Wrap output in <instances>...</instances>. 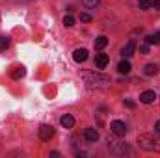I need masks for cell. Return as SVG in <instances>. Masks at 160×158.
I'll list each match as a JSON object with an SVG mask.
<instances>
[{
	"instance_id": "obj_20",
	"label": "cell",
	"mask_w": 160,
	"mask_h": 158,
	"mask_svg": "<svg viewBox=\"0 0 160 158\" xmlns=\"http://www.w3.org/2000/svg\"><path fill=\"white\" fill-rule=\"evenodd\" d=\"M138 6H140V9H149L151 7V0H138Z\"/></svg>"
},
{
	"instance_id": "obj_8",
	"label": "cell",
	"mask_w": 160,
	"mask_h": 158,
	"mask_svg": "<svg viewBox=\"0 0 160 158\" xmlns=\"http://www.w3.org/2000/svg\"><path fill=\"white\" fill-rule=\"evenodd\" d=\"M73 60H75L77 63H84V62L88 60V50H86V48H77V50L73 52Z\"/></svg>"
},
{
	"instance_id": "obj_5",
	"label": "cell",
	"mask_w": 160,
	"mask_h": 158,
	"mask_svg": "<svg viewBox=\"0 0 160 158\" xmlns=\"http://www.w3.org/2000/svg\"><path fill=\"white\" fill-rule=\"evenodd\" d=\"M108 63H110V56H108V54H104V52L95 54V67H97V69H104Z\"/></svg>"
},
{
	"instance_id": "obj_23",
	"label": "cell",
	"mask_w": 160,
	"mask_h": 158,
	"mask_svg": "<svg viewBox=\"0 0 160 158\" xmlns=\"http://www.w3.org/2000/svg\"><path fill=\"white\" fill-rule=\"evenodd\" d=\"M125 106H127V108H134V106H136V102H134V101H130V99H127V101H125Z\"/></svg>"
},
{
	"instance_id": "obj_6",
	"label": "cell",
	"mask_w": 160,
	"mask_h": 158,
	"mask_svg": "<svg viewBox=\"0 0 160 158\" xmlns=\"http://www.w3.org/2000/svg\"><path fill=\"white\" fill-rule=\"evenodd\" d=\"M54 136V128L50 126V125H41L39 126V138L43 141H48L50 138Z\"/></svg>"
},
{
	"instance_id": "obj_16",
	"label": "cell",
	"mask_w": 160,
	"mask_h": 158,
	"mask_svg": "<svg viewBox=\"0 0 160 158\" xmlns=\"http://www.w3.org/2000/svg\"><path fill=\"white\" fill-rule=\"evenodd\" d=\"M24 75H26V69H24V67H15V69L11 71V78H13V80L22 78Z\"/></svg>"
},
{
	"instance_id": "obj_18",
	"label": "cell",
	"mask_w": 160,
	"mask_h": 158,
	"mask_svg": "<svg viewBox=\"0 0 160 158\" xmlns=\"http://www.w3.org/2000/svg\"><path fill=\"white\" fill-rule=\"evenodd\" d=\"M63 24H65L67 28L75 26V17H71V15H65V17H63Z\"/></svg>"
},
{
	"instance_id": "obj_7",
	"label": "cell",
	"mask_w": 160,
	"mask_h": 158,
	"mask_svg": "<svg viewBox=\"0 0 160 158\" xmlns=\"http://www.w3.org/2000/svg\"><path fill=\"white\" fill-rule=\"evenodd\" d=\"M134 50H136V43H134V41H128V43L121 48V56H123V58H130V56L134 54Z\"/></svg>"
},
{
	"instance_id": "obj_11",
	"label": "cell",
	"mask_w": 160,
	"mask_h": 158,
	"mask_svg": "<svg viewBox=\"0 0 160 158\" xmlns=\"http://www.w3.org/2000/svg\"><path fill=\"white\" fill-rule=\"evenodd\" d=\"M130 69H132V65H130V62H128V60H121L119 65H118V71H119L121 75H128V73H130Z\"/></svg>"
},
{
	"instance_id": "obj_9",
	"label": "cell",
	"mask_w": 160,
	"mask_h": 158,
	"mask_svg": "<svg viewBox=\"0 0 160 158\" xmlns=\"http://www.w3.org/2000/svg\"><path fill=\"white\" fill-rule=\"evenodd\" d=\"M84 138H86V141L95 143V141L99 140V132H97L95 128H86V130H84Z\"/></svg>"
},
{
	"instance_id": "obj_13",
	"label": "cell",
	"mask_w": 160,
	"mask_h": 158,
	"mask_svg": "<svg viewBox=\"0 0 160 158\" xmlns=\"http://www.w3.org/2000/svg\"><path fill=\"white\" fill-rule=\"evenodd\" d=\"M158 73V65L157 63H147L145 67H143V75L145 77H153V75H157Z\"/></svg>"
},
{
	"instance_id": "obj_25",
	"label": "cell",
	"mask_w": 160,
	"mask_h": 158,
	"mask_svg": "<svg viewBox=\"0 0 160 158\" xmlns=\"http://www.w3.org/2000/svg\"><path fill=\"white\" fill-rule=\"evenodd\" d=\"M155 132H157V134H160V121H157V123H155Z\"/></svg>"
},
{
	"instance_id": "obj_24",
	"label": "cell",
	"mask_w": 160,
	"mask_h": 158,
	"mask_svg": "<svg viewBox=\"0 0 160 158\" xmlns=\"http://www.w3.org/2000/svg\"><path fill=\"white\" fill-rule=\"evenodd\" d=\"M151 6H153L155 9H160V0H153V2H151Z\"/></svg>"
},
{
	"instance_id": "obj_3",
	"label": "cell",
	"mask_w": 160,
	"mask_h": 158,
	"mask_svg": "<svg viewBox=\"0 0 160 158\" xmlns=\"http://www.w3.org/2000/svg\"><path fill=\"white\" fill-rule=\"evenodd\" d=\"M106 143H108L110 153L116 155V156H123V155L128 153V147H127L125 143H121L119 140L116 138V134H114V136H108V138H106Z\"/></svg>"
},
{
	"instance_id": "obj_1",
	"label": "cell",
	"mask_w": 160,
	"mask_h": 158,
	"mask_svg": "<svg viewBox=\"0 0 160 158\" xmlns=\"http://www.w3.org/2000/svg\"><path fill=\"white\" fill-rule=\"evenodd\" d=\"M82 78L86 82L88 87H95V89H104L110 86V77L99 73V71H82Z\"/></svg>"
},
{
	"instance_id": "obj_12",
	"label": "cell",
	"mask_w": 160,
	"mask_h": 158,
	"mask_svg": "<svg viewBox=\"0 0 160 158\" xmlns=\"http://www.w3.org/2000/svg\"><path fill=\"white\" fill-rule=\"evenodd\" d=\"M60 123H62V126H63V128H73V126H75V117H73V116H69V114H65L63 117L60 119Z\"/></svg>"
},
{
	"instance_id": "obj_10",
	"label": "cell",
	"mask_w": 160,
	"mask_h": 158,
	"mask_svg": "<svg viewBox=\"0 0 160 158\" xmlns=\"http://www.w3.org/2000/svg\"><path fill=\"white\" fill-rule=\"evenodd\" d=\"M155 99H157V95H155V91H151V89H149V91H143V93L140 95V101H142L143 104H151Z\"/></svg>"
},
{
	"instance_id": "obj_19",
	"label": "cell",
	"mask_w": 160,
	"mask_h": 158,
	"mask_svg": "<svg viewBox=\"0 0 160 158\" xmlns=\"http://www.w3.org/2000/svg\"><path fill=\"white\" fill-rule=\"evenodd\" d=\"M9 47V37H4V36H0V50H6Z\"/></svg>"
},
{
	"instance_id": "obj_14",
	"label": "cell",
	"mask_w": 160,
	"mask_h": 158,
	"mask_svg": "<svg viewBox=\"0 0 160 158\" xmlns=\"http://www.w3.org/2000/svg\"><path fill=\"white\" fill-rule=\"evenodd\" d=\"M145 43H147V45H160V32L149 34V36L145 37Z\"/></svg>"
},
{
	"instance_id": "obj_17",
	"label": "cell",
	"mask_w": 160,
	"mask_h": 158,
	"mask_svg": "<svg viewBox=\"0 0 160 158\" xmlns=\"http://www.w3.org/2000/svg\"><path fill=\"white\" fill-rule=\"evenodd\" d=\"M80 2H82L86 7H89V9H91V7H97V6L101 4V0H80Z\"/></svg>"
},
{
	"instance_id": "obj_15",
	"label": "cell",
	"mask_w": 160,
	"mask_h": 158,
	"mask_svg": "<svg viewBox=\"0 0 160 158\" xmlns=\"http://www.w3.org/2000/svg\"><path fill=\"white\" fill-rule=\"evenodd\" d=\"M106 45H108V37H106V36H99V37L95 39V48H97V50H102Z\"/></svg>"
},
{
	"instance_id": "obj_22",
	"label": "cell",
	"mask_w": 160,
	"mask_h": 158,
	"mask_svg": "<svg viewBox=\"0 0 160 158\" xmlns=\"http://www.w3.org/2000/svg\"><path fill=\"white\" fill-rule=\"evenodd\" d=\"M140 52H143V54H149V45L145 43V45H140Z\"/></svg>"
},
{
	"instance_id": "obj_21",
	"label": "cell",
	"mask_w": 160,
	"mask_h": 158,
	"mask_svg": "<svg viewBox=\"0 0 160 158\" xmlns=\"http://www.w3.org/2000/svg\"><path fill=\"white\" fill-rule=\"evenodd\" d=\"M80 21L82 22H89L91 21V15L89 13H80Z\"/></svg>"
},
{
	"instance_id": "obj_2",
	"label": "cell",
	"mask_w": 160,
	"mask_h": 158,
	"mask_svg": "<svg viewBox=\"0 0 160 158\" xmlns=\"http://www.w3.org/2000/svg\"><path fill=\"white\" fill-rule=\"evenodd\" d=\"M138 145L143 151L160 153V136L158 134H142V136H138Z\"/></svg>"
},
{
	"instance_id": "obj_4",
	"label": "cell",
	"mask_w": 160,
	"mask_h": 158,
	"mask_svg": "<svg viewBox=\"0 0 160 158\" xmlns=\"http://www.w3.org/2000/svg\"><path fill=\"white\" fill-rule=\"evenodd\" d=\"M110 130H112V134H116V136H125V134H127V125H125L123 121H112V123H110Z\"/></svg>"
}]
</instances>
